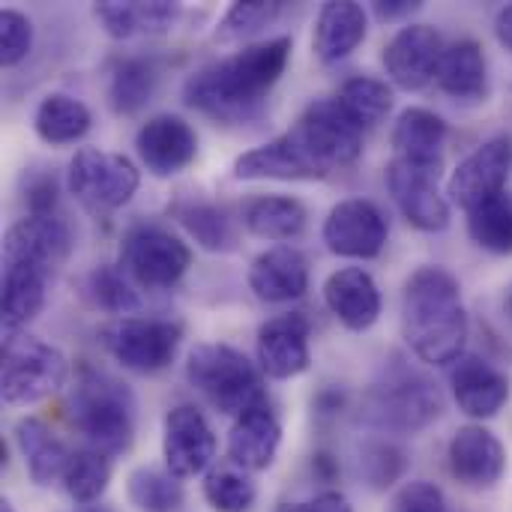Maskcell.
Masks as SVG:
<instances>
[{
	"label": "cell",
	"instance_id": "obj_19",
	"mask_svg": "<svg viewBox=\"0 0 512 512\" xmlns=\"http://www.w3.org/2000/svg\"><path fill=\"white\" fill-rule=\"evenodd\" d=\"M135 150L153 177H174L195 162L198 135L183 117L156 114L135 132Z\"/></svg>",
	"mask_w": 512,
	"mask_h": 512
},
{
	"label": "cell",
	"instance_id": "obj_22",
	"mask_svg": "<svg viewBox=\"0 0 512 512\" xmlns=\"http://www.w3.org/2000/svg\"><path fill=\"white\" fill-rule=\"evenodd\" d=\"M324 303L342 327L366 333L381 318V291L363 267H342L324 282Z\"/></svg>",
	"mask_w": 512,
	"mask_h": 512
},
{
	"label": "cell",
	"instance_id": "obj_1",
	"mask_svg": "<svg viewBox=\"0 0 512 512\" xmlns=\"http://www.w3.org/2000/svg\"><path fill=\"white\" fill-rule=\"evenodd\" d=\"M291 39L276 36L243 45L192 72L183 84V102L222 126H243L264 117L267 96L291 60Z\"/></svg>",
	"mask_w": 512,
	"mask_h": 512
},
{
	"label": "cell",
	"instance_id": "obj_20",
	"mask_svg": "<svg viewBox=\"0 0 512 512\" xmlns=\"http://www.w3.org/2000/svg\"><path fill=\"white\" fill-rule=\"evenodd\" d=\"M330 171L309 153V147L294 135L285 132L261 147H252L234 159L237 180H321Z\"/></svg>",
	"mask_w": 512,
	"mask_h": 512
},
{
	"label": "cell",
	"instance_id": "obj_39",
	"mask_svg": "<svg viewBox=\"0 0 512 512\" xmlns=\"http://www.w3.org/2000/svg\"><path fill=\"white\" fill-rule=\"evenodd\" d=\"M204 501L213 512H252L258 501V489L249 471L237 465H219L204 474Z\"/></svg>",
	"mask_w": 512,
	"mask_h": 512
},
{
	"label": "cell",
	"instance_id": "obj_35",
	"mask_svg": "<svg viewBox=\"0 0 512 512\" xmlns=\"http://www.w3.org/2000/svg\"><path fill=\"white\" fill-rule=\"evenodd\" d=\"M111 483V459L99 450L81 447L72 450L69 465L63 471V492L75 507L99 504V498L108 492Z\"/></svg>",
	"mask_w": 512,
	"mask_h": 512
},
{
	"label": "cell",
	"instance_id": "obj_36",
	"mask_svg": "<svg viewBox=\"0 0 512 512\" xmlns=\"http://www.w3.org/2000/svg\"><path fill=\"white\" fill-rule=\"evenodd\" d=\"M126 498L141 512H177L186 504V489L168 468H135L126 477Z\"/></svg>",
	"mask_w": 512,
	"mask_h": 512
},
{
	"label": "cell",
	"instance_id": "obj_11",
	"mask_svg": "<svg viewBox=\"0 0 512 512\" xmlns=\"http://www.w3.org/2000/svg\"><path fill=\"white\" fill-rule=\"evenodd\" d=\"M291 132L309 147V153L327 171L336 168V165L342 168V165L357 162L360 153H363V135H366L351 120V114L339 105L336 96L309 102Z\"/></svg>",
	"mask_w": 512,
	"mask_h": 512
},
{
	"label": "cell",
	"instance_id": "obj_43",
	"mask_svg": "<svg viewBox=\"0 0 512 512\" xmlns=\"http://www.w3.org/2000/svg\"><path fill=\"white\" fill-rule=\"evenodd\" d=\"M33 48V21L18 9L0 12V63L6 69L18 66Z\"/></svg>",
	"mask_w": 512,
	"mask_h": 512
},
{
	"label": "cell",
	"instance_id": "obj_5",
	"mask_svg": "<svg viewBox=\"0 0 512 512\" xmlns=\"http://www.w3.org/2000/svg\"><path fill=\"white\" fill-rule=\"evenodd\" d=\"M444 414V396L432 378L399 366L363 399V420L390 435H417Z\"/></svg>",
	"mask_w": 512,
	"mask_h": 512
},
{
	"label": "cell",
	"instance_id": "obj_12",
	"mask_svg": "<svg viewBox=\"0 0 512 512\" xmlns=\"http://www.w3.org/2000/svg\"><path fill=\"white\" fill-rule=\"evenodd\" d=\"M390 237V222L384 210L369 198H345L339 201L321 228L324 246L339 258L372 261L384 252Z\"/></svg>",
	"mask_w": 512,
	"mask_h": 512
},
{
	"label": "cell",
	"instance_id": "obj_50",
	"mask_svg": "<svg viewBox=\"0 0 512 512\" xmlns=\"http://www.w3.org/2000/svg\"><path fill=\"white\" fill-rule=\"evenodd\" d=\"M504 306H507V315L512 318V285H510V291H507V297H504Z\"/></svg>",
	"mask_w": 512,
	"mask_h": 512
},
{
	"label": "cell",
	"instance_id": "obj_21",
	"mask_svg": "<svg viewBox=\"0 0 512 512\" xmlns=\"http://www.w3.org/2000/svg\"><path fill=\"white\" fill-rule=\"evenodd\" d=\"M453 399L462 414L483 423L504 411L510 402V378L480 354H465L450 369Z\"/></svg>",
	"mask_w": 512,
	"mask_h": 512
},
{
	"label": "cell",
	"instance_id": "obj_25",
	"mask_svg": "<svg viewBox=\"0 0 512 512\" xmlns=\"http://www.w3.org/2000/svg\"><path fill=\"white\" fill-rule=\"evenodd\" d=\"M435 84L462 105H480L489 99V60L477 39H456L444 48Z\"/></svg>",
	"mask_w": 512,
	"mask_h": 512
},
{
	"label": "cell",
	"instance_id": "obj_44",
	"mask_svg": "<svg viewBox=\"0 0 512 512\" xmlns=\"http://www.w3.org/2000/svg\"><path fill=\"white\" fill-rule=\"evenodd\" d=\"M393 512H450L447 510V495L441 486L429 480H411L405 483L396 498H393Z\"/></svg>",
	"mask_w": 512,
	"mask_h": 512
},
{
	"label": "cell",
	"instance_id": "obj_40",
	"mask_svg": "<svg viewBox=\"0 0 512 512\" xmlns=\"http://www.w3.org/2000/svg\"><path fill=\"white\" fill-rule=\"evenodd\" d=\"M279 15H282L279 0H240L222 15L219 27L213 30V39L222 42V45L252 39L261 30H267Z\"/></svg>",
	"mask_w": 512,
	"mask_h": 512
},
{
	"label": "cell",
	"instance_id": "obj_42",
	"mask_svg": "<svg viewBox=\"0 0 512 512\" xmlns=\"http://www.w3.org/2000/svg\"><path fill=\"white\" fill-rule=\"evenodd\" d=\"M405 468H408L405 450L390 444V441H372L360 453V471H363L366 483L372 489H378V492L390 489L393 483H399Z\"/></svg>",
	"mask_w": 512,
	"mask_h": 512
},
{
	"label": "cell",
	"instance_id": "obj_28",
	"mask_svg": "<svg viewBox=\"0 0 512 512\" xmlns=\"http://www.w3.org/2000/svg\"><path fill=\"white\" fill-rule=\"evenodd\" d=\"M15 447L24 459L27 477L36 486H51L54 480H63V471L69 465L72 450H66V444L48 429L45 420L39 417H21L15 423Z\"/></svg>",
	"mask_w": 512,
	"mask_h": 512
},
{
	"label": "cell",
	"instance_id": "obj_29",
	"mask_svg": "<svg viewBox=\"0 0 512 512\" xmlns=\"http://www.w3.org/2000/svg\"><path fill=\"white\" fill-rule=\"evenodd\" d=\"M51 273L36 264H3V336L24 333L42 312Z\"/></svg>",
	"mask_w": 512,
	"mask_h": 512
},
{
	"label": "cell",
	"instance_id": "obj_27",
	"mask_svg": "<svg viewBox=\"0 0 512 512\" xmlns=\"http://www.w3.org/2000/svg\"><path fill=\"white\" fill-rule=\"evenodd\" d=\"M96 21L105 27L108 36L114 39H138V36H162L171 30V24L180 15L177 3L168 0H132V3H120V0H105L93 6Z\"/></svg>",
	"mask_w": 512,
	"mask_h": 512
},
{
	"label": "cell",
	"instance_id": "obj_4",
	"mask_svg": "<svg viewBox=\"0 0 512 512\" xmlns=\"http://www.w3.org/2000/svg\"><path fill=\"white\" fill-rule=\"evenodd\" d=\"M186 378L219 414L234 420L258 405H267L264 372L231 345H195L186 357Z\"/></svg>",
	"mask_w": 512,
	"mask_h": 512
},
{
	"label": "cell",
	"instance_id": "obj_38",
	"mask_svg": "<svg viewBox=\"0 0 512 512\" xmlns=\"http://www.w3.org/2000/svg\"><path fill=\"white\" fill-rule=\"evenodd\" d=\"M177 219L180 225L189 231V237L207 249V252H228L237 243V231L234 222L228 219V213L216 204L207 201H189L183 207H177Z\"/></svg>",
	"mask_w": 512,
	"mask_h": 512
},
{
	"label": "cell",
	"instance_id": "obj_23",
	"mask_svg": "<svg viewBox=\"0 0 512 512\" xmlns=\"http://www.w3.org/2000/svg\"><path fill=\"white\" fill-rule=\"evenodd\" d=\"M279 447H282V423L270 408V402L240 414L228 432V462L249 474H261L273 468Z\"/></svg>",
	"mask_w": 512,
	"mask_h": 512
},
{
	"label": "cell",
	"instance_id": "obj_49",
	"mask_svg": "<svg viewBox=\"0 0 512 512\" xmlns=\"http://www.w3.org/2000/svg\"><path fill=\"white\" fill-rule=\"evenodd\" d=\"M75 512H114L111 507H105V504H90V507H78Z\"/></svg>",
	"mask_w": 512,
	"mask_h": 512
},
{
	"label": "cell",
	"instance_id": "obj_34",
	"mask_svg": "<svg viewBox=\"0 0 512 512\" xmlns=\"http://www.w3.org/2000/svg\"><path fill=\"white\" fill-rule=\"evenodd\" d=\"M468 237L489 255H512V189L468 213Z\"/></svg>",
	"mask_w": 512,
	"mask_h": 512
},
{
	"label": "cell",
	"instance_id": "obj_6",
	"mask_svg": "<svg viewBox=\"0 0 512 512\" xmlns=\"http://www.w3.org/2000/svg\"><path fill=\"white\" fill-rule=\"evenodd\" d=\"M69 381V360L60 348L30 336V333H9L3 339L0 357V396L12 408L36 405Z\"/></svg>",
	"mask_w": 512,
	"mask_h": 512
},
{
	"label": "cell",
	"instance_id": "obj_47",
	"mask_svg": "<svg viewBox=\"0 0 512 512\" xmlns=\"http://www.w3.org/2000/svg\"><path fill=\"white\" fill-rule=\"evenodd\" d=\"M372 9L381 21H399V18H411L414 12H420L423 3H417V0H378Z\"/></svg>",
	"mask_w": 512,
	"mask_h": 512
},
{
	"label": "cell",
	"instance_id": "obj_33",
	"mask_svg": "<svg viewBox=\"0 0 512 512\" xmlns=\"http://www.w3.org/2000/svg\"><path fill=\"white\" fill-rule=\"evenodd\" d=\"M90 108L69 93H48L33 114V129L45 144H75L90 132Z\"/></svg>",
	"mask_w": 512,
	"mask_h": 512
},
{
	"label": "cell",
	"instance_id": "obj_8",
	"mask_svg": "<svg viewBox=\"0 0 512 512\" xmlns=\"http://www.w3.org/2000/svg\"><path fill=\"white\" fill-rule=\"evenodd\" d=\"M192 264V249L162 225L138 222L120 240V270L141 288L168 291Z\"/></svg>",
	"mask_w": 512,
	"mask_h": 512
},
{
	"label": "cell",
	"instance_id": "obj_3",
	"mask_svg": "<svg viewBox=\"0 0 512 512\" xmlns=\"http://www.w3.org/2000/svg\"><path fill=\"white\" fill-rule=\"evenodd\" d=\"M69 423L84 438L90 450L105 453L108 459L129 453L135 441V393L120 378L78 366L75 384L69 387Z\"/></svg>",
	"mask_w": 512,
	"mask_h": 512
},
{
	"label": "cell",
	"instance_id": "obj_14",
	"mask_svg": "<svg viewBox=\"0 0 512 512\" xmlns=\"http://www.w3.org/2000/svg\"><path fill=\"white\" fill-rule=\"evenodd\" d=\"M219 441L213 435V426L195 405H177L165 414L162 426V459L165 468L180 477L192 480L213 468Z\"/></svg>",
	"mask_w": 512,
	"mask_h": 512
},
{
	"label": "cell",
	"instance_id": "obj_24",
	"mask_svg": "<svg viewBox=\"0 0 512 512\" xmlns=\"http://www.w3.org/2000/svg\"><path fill=\"white\" fill-rule=\"evenodd\" d=\"M249 288L264 303H291L309 291V261L294 246H273L249 264Z\"/></svg>",
	"mask_w": 512,
	"mask_h": 512
},
{
	"label": "cell",
	"instance_id": "obj_16",
	"mask_svg": "<svg viewBox=\"0 0 512 512\" xmlns=\"http://www.w3.org/2000/svg\"><path fill=\"white\" fill-rule=\"evenodd\" d=\"M447 468L459 486L489 492L507 474V447L483 423H468L447 444Z\"/></svg>",
	"mask_w": 512,
	"mask_h": 512
},
{
	"label": "cell",
	"instance_id": "obj_9",
	"mask_svg": "<svg viewBox=\"0 0 512 512\" xmlns=\"http://www.w3.org/2000/svg\"><path fill=\"white\" fill-rule=\"evenodd\" d=\"M99 339L123 369L156 375L177 360L183 324L171 318H117L99 330Z\"/></svg>",
	"mask_w": 512,
	"mask_h": 512
},
{
	"label": "cell",
	"instance_id": "obj_48",
	"mask_svg": "<svg viewBox=\"0 0 512 512\" xmlns=\"http://www.w3.org/2000/svg\"><path fill=\"white\" fill-rule=\"evenodd\" d=\"M495 36H498V42L512 51V3H507L498 15H495Z\"/></svg>",
	"mask_w": 512,
	"mask_h": 512
},
{
	"label": "cell",
	"instance_id": "obj_32",
	"mask_svg": "<svg viewBox=\"0 0 512 512\" xmlns=\"http://www.w3.org/2000/svg\"><path fill=\"white\" fill-rule=\"evenodd\" d=\"M306 207L291 195H258L243 207V225L252 237L285 243L303 234L306 228Z\"/></svg>",
	"mask_w": 512,
	"mask_h": 512
},
{
	"label": "cell",
	"instance_id": "obj_51",
	"mask_svg": "<svg viewBox=\"0 0 512 512\" xmlns=\"http://www.w3.org/2000/svg\"><path fill=\"white\" fill-rule=\"evenodd\" d=\"M0 512H15L12 501H6V498H3V501H0Z\"/></svg>",
	"mask_w": 512,
	"mask_h": 512
},
{
	"label": "cell",
	"instance_id": "obj_7",
	"mask_svg": "<svg viewBox=\"0 0 512 512\" xmlns=\"http://www.w3.org/2000/svg\"><path fill=\"white\" fill-rule=\"evenodd\" d=\"M141 186L138 165L123 153L81 147L66 168L69 195L93 216H105L132 201Z\"/></svg>",
	"mask_w": 512,
	"mask_h": 512
},
{
	"label": "cell",
	"instance_id": "obj_41",
	"mask_svg": "<svg viewBox=\"0 0 512 512\" xmlns=\"http://www.w3.org/2000/svg\"><path fill=\"white\" fill-rule=\"evenodd\" d=\"M87 291L93 297V303L111 315H129L141 306L138 294L132 291V282L129 276L120 270V267H96L87 279Z\"/></svg>",
	"mask_w": 512,
	"mask_h": 512
},
{
	"label": "cell",
	"instance_id": "obj_37",
	"mask_svg": "<svg viewBox=\"0 0 512 512\" xmlns=\"http://www.w3.org/2000/svg\"><path fill=\"white\" fill-rule=\"evenodd\" d=\"M339 105L351 114V120L366 132L375 129L393 108V90L387 81L372 78V75H354L348 78L339 93H336Z\"/></svg>",
	"mask_w": 512,
	"mask_h": 512
},
{
	"label": "cell",
	"instance_id": "obj_10",
	"mask_svg": "<svg viewBox=\"0 0 512 512\" xmlns=\"http://www.w3.org/2000/svg\"><path fill=\"white\" fill-rule=\"evenodd\" d=\"M444 162H414L393 156L387 165V189L399 213L426 234H438L450 225V198L441 192Z\"/></svg>",
	"mask_w": 512,
	"mask_h": 512
},
{
	"label": "cell",
	"instance_id": "obj_30",
	"mask_svg": "<svg viewBox=\"0 0 512 512\" xmlns=\"http://www.w3.org/2000/svg\"><path fill=\"white\" fill-rule=\"evenodd\" d=\"M450 126L441 114L432 108L411 105L396 117V126L390 132L393 153L414 162H444Z\"/></svg>",
	"mask_w": 512,
	"mask_h": 512
},
{
	"label": "cell",
	"instance_id": "obj_13",
	"mask_svg": "<svg viewBox=\"0 0 512 512\" xmlns=\"http://www.w3.org/2000/svg\"><path fill=\"white\" fill-rule=\"evenodd\" d=\"M512 177V138L495 135L483 141L474 153H468L447 180L450 204L471 213L474 207L486 204L489 198L507 192Z\"/></svg>",
	"mask_w": 512,
	"mask_h": 512
},
{
	"label": "cell",
	"instance_id": "obj_26",
	"mask_svg": "<svg viewBox=\"0 0 512 512\" xmlns=\"http://www.w3.org/2000/svg\"><path fill=\"white\" fill-rule=\"evenodd\" d=\"M369 15L354 0H330L321 6L312 36V51L321 63H339L363 45Z\"/></svg>",
	"mask_w": 512,
	"mask_h": 512
},
{
	"label": "cell",
	"instance_id": "obj_31",
	"mask_svg": "<svg viewBox=\"0 0 512 512\" xmlns=\"http://www.w3.org/2000/svg\"><path fill=\"white\" fill-rule=\"evenodd\" d=\"M159 63L153 57H126L111 69L108 78V105L117 117L141 114L159 87Z\"/></svg>",
	"mask_w": 512,
	"mask_h": 512
},
{
	"label": "cell",
	"instance_id": "obj_52",
	"mask_svg": "<svg viewBox=\"0 0 512 512\" xmlns=\"http://www.w3.org/2000/svg\"><path fill=\"white\" fill-rule=\"evenodd\" d=\"M507 108H510V114H512V84H510V93H507Z\"/></svg>",
	"mask_w": 512,
	"mask_h": 512
},
{
	"label": "cell",
	"instance_id": "obj_46",
	"mask_svg": "<svg viewBox=\"0 0 512 512\" xmlns=\"http://www.w3.org/2000/svg\"><path fill=\"white\" fill-rule=\"evenodd\" d=\"M27 207L30 213H39V216H48L54 213L57 207V180L54 174H39L27 183Z\"/></svg>",
	"mask_w": 512,
	"mask_h": 512
},
{
	"label": "cell",
	"instance_id": "obj_18",
	"mask_svg": "<svg viewBox=\"0 0 512 512\" xmlns=\"http://www.w3.org/2000/svg\"><path fill=\"white\" fill-rule=\"evenodd\" d=\"M72 252V234L54 213H27L3 234V264H36L54 273Z\"/></svg>",
	"mask_w": 512,
	"mask_h": 512
},
{
	"label": "cell",
	"instance_id": "obj_2",
	"mask_svg": "<svg viewBox=\"0 0 512 512\" xmlns=\"http://www.w3.org/2000/svg\"><path fill=\"white\" fill-rule=\"evenodd\" d=\"M468 309L459 279L435 264L414 270L402 291V336L429 366H453L465 357Z\"/></svg>",
	"mask_w": 512,
	"mask_h": 512
},
{
	"label": "cell",
	"instance_id": "obj_45",
	"mask_svg": "<svg viewBox=\"0 0 512 512\" xmlns=\"http://www.w3.org/2000/svg\"><path fill=\"white\" fill-rule=\"evenodd\" d=\"M279 512H354V507H351L348 495L327 489V492H318L306 501H288L279 507Z\"/></svg>",
	"mask_w": 512,
	"mask_h": 512
},
{
	"label": "cell",
	"instance_id": "obj_17",
	"mask_svg": "<svg viewBox=\"0 0 512 512\" xmlns=\"http://www.w3.org/2000/svg\"><path fill=\"white\" fill-rule=\"evenodd\" d=\"M312 324L303 312H285L261 324L255 339L258 369L273 381H291L312 363L309 354Z\"/></svg>",
	"mask_w": 512,
	"mask_h": 512
},
{
	"label": "cell",
	"instance_id": "obj_15",
	"mask_svg": "<svg viewBox=\"0 0 512 512\" xmlns=\"http://www.w3.org/2000/svg\"><path fill=\"white\" fill-rule=\"evenodd\" d=\"M444 36L432 24H405L381 54L387 78L408 93L429 87L438 78V66L444 57Z\"/></svg>",
	"mask_w": 512,
	"mask_h": 512
}]
</instances>
